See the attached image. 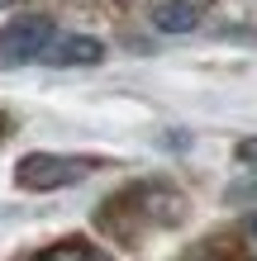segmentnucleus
<instances>
[{
  "label": "nucleus",
  "mask_w": 257,
  "mask_h": 261,
  "mask_svg": "<svg viewBox=\"0 0 257 261\" xmlns=\"http://www.w3.org/2000/svg\"><path fill=\"white\" fill-rule=\"evenodd\" d=\"M252 238H257V223H252Z\"/></svg>",
  "instance_id": "9"
},
{
  "label": "nucleus",
  "mask_w": 257,
  "mask_h": 261,
  "mask_svg": "<svg viewBox=\"0 0 257 261\" xmlns=\"http://www.w3.org/2000/svg\"><path fill=\"white\" fill-rule=\"evenodd\" d=\"M229 199H233V204H243V199H248V204H257V180H248V186H233Z\"/></svg>",
  "instance_id": "7"
},
{
  "label": "nucleus",
  "mask_w": 257,
  "mask_h": 261,
  "mask_svg": "<svg viewBox=\"0 0 257 261\" xmlns=\"http://www.w3.org/2000/svg\"><path fill=\"white\" fill-rule=\"evenodd\" d=\"M29 261H110L100 247H90V242L81 238H67V242H53V247H43L38 256H29Z\"/></svg>",
  "instance_id": "5"
},
{
  "label": "nucleus",
  "mask_w": 257,
  "mask_h": 261,
  "mask_svg": "<svg viewBox=\"0 0 257 261\" xmlns=\"http://www.w3.org/2000/svg\"><path fill=\"white\" fill-rule=\"evenodd\" d=\"M105 57V43L100 38H86V34H62L48 43V53H43V62L48 67H96Z\"/></svg>",
  "instance_id": "3"
},
{
  "label": "nucleus",
  "mask_w": 257,
  "mask_h": 261,
  "mask_svg": "<svg viewBox=\"0 0 257 261\" xmlns=\"http://www.w3.org/2000/svg\"><path fill=\"white\" fill-rule=\"evenodd\" d=\"M86 157H57V152H29V157L14 166V180L24 190H62V186H77V180L90 176Z\"/></svg>",
  "instance_id": "1"
},
{
  "label": "nucleus",
  "mask_w": 257,
  "mask_h": 261,
  "mask_svg": "<svg viewBox=\"0 0 257 261\" xmlns=\"http://www.w3.org/2000/svg\"><path fill=\"white\" fill-rule=\"evenodd\" d=\"M57 38V29L48 14H19L0 29V62L5 67H24V62H38L48 53V43Z\"/></svg>",
  "instance_id": "2"
},
{
  "label": "nucleus",
  "mask_w": 257,
  "mask_h": 261,
  "mask_svg": "<svg viewBox=\"0 0 257 261\" xmlns=\"http://www.w3.org/2000/svg\"><path fill=\"white\" fill-rule=\"evenodd\" d=\"M5 5H14V0H0V10H5Z\"/></svg>",
  "instance_id": "8"
},
{
  "label": "nucleus",
  "mask_w": 257,
  "mask_h": 261,
  "mask_svg": "<svg viewBox=\"0 0 257 261\" xmlns=\"http://www.w3.org/2000/svg\"><path fill=\"white\" fill-rule=\"evenodd\" d=\"M238 162L257 171V138H243V143H238Z\"/></svg>",
  "instance_id": "6"
},
{
  "label": "nucleus",
  "mask_w": 257,
  "mask_h": 261,
  "mask_svg": "<svg viewBox=\"0 0 257 261\" xmlns=\"http://www.w3.org/2000/svg\"><path fill=\"white\" fill-rule=\"evenodd\" d=\"M153 24L162 29V34H191V29L200 24V10H195L191 0H162V5L153 10Z\"/></svg>",
  "instance_id": "4"
}]
</instances>
